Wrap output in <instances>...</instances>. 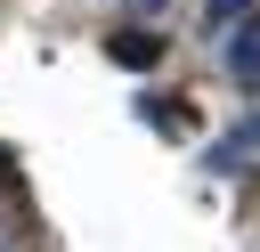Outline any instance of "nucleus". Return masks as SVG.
<instances>
[{
	"label": "nucleus",
	"instance_id": "nucleus-1",
	"mask_svg": "<svg viewBox=\"0 0 260 252\" xmlns=\"http://www.w3.org/2000/svg\"><path fill=\"white\" fill-rule=\"evenodd\" d=\"M106 57H114L122 73H154V65H162V33H146V24H122V33L106 41Z\"/></svg>",
	"mask_w": 260,
	"mask_h": 252
},
{
	"label": "nucleus",
	"instance_id": "nucleus-2",
	"mask_svg": "<svg viewBox=\"0 0 260 252\" xmlns=\"http://www.w3.org/2000/svg\"><path fill=\"white\" fill-rule=\"evenodd\" d=\"M228 73H236L244 89H260V16H244V24L228 33Z\"/></svg>",
	"mask_w": 260,
	"mask_h": 252
},
{
	"label": "nucleus",
	"instance_id": "nucleus-3",
	"mask_svg": "<svg viewBox=\"0 0 260 252\" xmlns=\"http://www.w3.org/2000/svg\"><path fill=\"white\" fill-rule=\"evenodd\" d=\"M252 146H260V114H252L236 138H219V146H211V163H236V154H252Z\"/></svg>",
	"mask_w": 260,
	"mask_h": 252
},
{
	"label": "nucleus",
	"instance_id": "nucleus-4",
	"mask_svg": "<svg viewBox=\"0 0 260 252\" xmlns=\"http://www.w3.org/2000/svg\"><path fill=\"white\" fill-rule=\"evenodd\" d=\"M244 16H252V0H211V8H203L211 33H219V24H244Z\"/></svg>",
	"mask_w": 260,
	"mask_h": 252
},
{
	"label": "nucleus",
	"instance_id": "nucleus-5",
	"mask_svg": "<svg viewBox=\"0 0 260 252\" xmlns=\"http://www.w3.org/2000/svg\"><path fill=\"white\" fill-rule=\"evenodd\" d=\"M138 114H146V122H154V130H179V106H171V98H146V106H138Z\"/></svg>",
	"mask_w": 260,
	"mask_h": 252
}]
</instances>
